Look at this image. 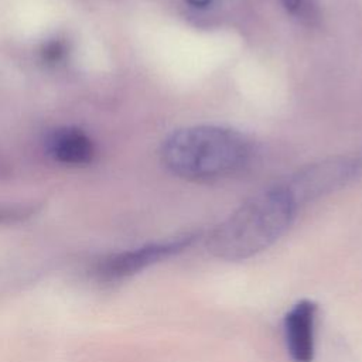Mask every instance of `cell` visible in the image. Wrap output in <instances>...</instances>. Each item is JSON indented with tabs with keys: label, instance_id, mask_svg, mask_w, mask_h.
<instances>
[{
	"label": "cell",
	"instance_id": "4",
	"mask_svg": "<svg viewBox=\"0 0 362 362\" xmlns=\"http://www.w3.org/2000/svg\"><path fill=\"white\" fill-rule=\"evenodd\" d=\"M195 239H197V233L184 235L177 239L151 243V245L139 247L136 250H129V252L120 253L106 262L103 273L109 277L130 276L150 264H154L157 262H161L167 257H171V256L185 250L187 247H189L194 243Z\"/></svg>",
	"mask_w": 362,
	"mask_h": 362
},
{
	"label": "cell",
	"instance_id": "8",
	"mask_svg": "<svg viewBox=\"0 0 362 362\" xmlns=\"http://www.w3.org/2000/svg\"><path fill=\"white\" fill-rule=\"evenodd\" d=\"M44 58L49 62H57L62 58V55L65 54V48L61 42H49L45 48H44Z\"/></svg>",
	"mask_w": 362,
	"mask_h": 362
},
{
	"label": "cell",
	"instance_id": "10",
	"mask_svg": "<svg viewBox=\"0 0 362 362\" xmlns=\"http://www.w3.org/2000/svg\"><path fill=\"white\" fill-rule=\"evenodd\" d=\"M10 218H20V214H13L10 211H0V221L10 219Z\"/></svg>",
	"mask_w": 362,
	"mask_h": 362
},
{
	"label": "cell",
	"instance_id": "7",
	"mask_svg": "<svg viewBox=\"0 0 362 362\" xmlns=\"http://www.w3.org/2000/svg\"><path fill=\"white\" fill-rule=\"evenodd\" d=\"M287 13L304 24H314L320 17L315 0H281Z\"/></svg>",
	"mask_w": 362,
	"mask_h": 362
},
{
	"label": "cell",
	"instance_id": "3",
	"mask_svg": "<svg viewBox=\"0 0 362 362\" xmlns=\"http://www.w3.org/2000/svg\"><path fill=\"white\" fill-rule=\"evenodd\" d=\"M362 170V163L355 157H332L301 168L283 184L297 204L334 191L355 178Z\"/></svg>",
	"mask_w": 362,
	"mask_h": 362
},
{
	"label": "cell",
	"instance_id": "9",
	"mask_svg": "<svg viewBox=\"0 0 362 362\" xmlns=\"http://www.w3.org/2000/svg\"><path fill=\"white\" fill-rule=\"evenodd\" d=\"M185 1L194 7H206L212 3V0H185Z\"/></svg>",
	"mask_w": 362,
	"mask_h": 362
},
{
	"label": "cell",
	"instance_id": "5",
	"mask_svg": "<svg viewBox=\"0 0 362 362\" xmlns=\"http://www.w3.org/2000/svg\"><path fill=\"white\" fill-rule=\"evenodd\" d=\"M315 314L317 304L311 300H301L284 317L286 346L294 362H313L314 359Z\"/></svg>",
	"mask_w": 362,
	"mask_h": 362
},
{
	"label": "cell",
	"instance_id": "2",
	"mask_svg": "<svg viewBox=\"0 0 362 362\" xmlns=\"http://www.w3.org/2000/svg\"><path fill=\"white\" fill-rule=\"evenodd\" d=\"M252 147L239 132L222 126H191L171 133L163 143L161 161L177 177L212 181L240 171Z\"/></svg>",
	"mask_w": 362,
	"mask_h": 362
},
{
	"label": "cell",
	"instance_id": "6",
	"mask_svg": "<svg viewBox=\"0 0 362 362\" xmlns=\"http://www.w3.org/2000/svg\"><path fill=\"white\" fill-rule=\"evenodd\" d=\"M49 154L62 164L83 165L92 161L95 147L92 140L79 129H58L48 139Z\"/></svg>",
	"mask_w": 362,
	"mask_h": 362
},
{
	"label": "cell",
	"instance_id": "1",
	"mask_svg": "<svg viewBox=\"0 0 362 362\" xmlns=\"http://www.w3.org/2000/svg\"><path fill=\"white\" fill-rule=\"evenodd\" d=\"M298 204L284 185L242 204L208 236V252L223 260L249 259L272 246L291 225Z\"/></svg>",
	"mask_w": 362,
	"mask_h": 362
}]
</instances>
